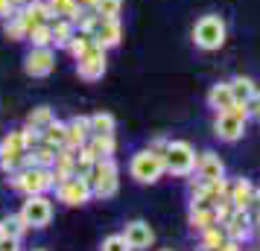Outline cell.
<instances>
[{
    "label": "cell",
    "mask_w": 260,
    "mask_h": 251,
    "mask_svg": "<svg viewBox=\"0 0 260 251\" xmlns=\"http://www.w3.org/2000/svg\"><path fill=\"white\" fill-rule=\"evenodd\" d=\"M9 184H12V190L24 193V196H38V193L53 190L56 178H53V169L47 167H21L9 172Z\"/></svg>",
    "instance_id": "cell-1"
},
{
    "label": "cell",
    "mask_w": 260,
    "mask_h": 251,
    "mask_svg": "<svg viewBox=\"0 0 260 251\" xmlns=\"http://www.w3.org/2000/svg\"><path fill=\"white\" fill-rule=\"evenodd\" d=\"M85 181L91 184V193H94L96 199H111V196L120 190V167H117V161H114V158H103V161H96L94 167L88 169Z\"/></svg>",
    "instance_id": "cell-2"
},
{
    "label": "cell",
    "mask_w": 260,
    "mask_h": 251,
    "mask_svg": "<svg viewBox=\"0 0 260 251\" xmlns=\"http://www.w3.org/2000/svg\"><path fill=\"white\" fill-rule=\"evenodd\" d=\"M246 123H248V108L246 102H234L231 108H225L216 114L213 120V134L225 140V144H237L246 134Z\"/></svg>",
    "instance_id": "cell-3"
},
{
    "label": "cell",
    "mask_w": 260,
    "mask_h": 251,
    "mask_svg": "<svg viewBox=\"0 0 260 251\" xmlns=\"http://www.w3.org/2000/svg\"><path fill=\"white\" fill-rule=\"evenodd\" d=\"M193 44L199 50H208V53H213V50H219L225 44V38H228V26H225V21L219 18V15H202L199 21L193 24Z\"/></svg>",
    "instance_id": "cell-4"
},
{
    "label": "cell",
    "mask_w": 260,
    "mask_h": 251,
    "mask_svg": "<svg viewBox=\"0 0 260 251\" xmlns=\"http://www.w3.org/2000/svg\"><path fill=\"white\" fill-rule=\"evenodd\" d=\"M167 172V164L161 155H155L149 149H141V152H135L129 161V175L138 184H155V181H161Z\"/></svg>",
    "instance_id": "cell-5"
},
{
    "label": "cell",
    "mask_w": 260,
    "mask_h": 251,
    "mask_svg": "<svg viewBox=\"0 0 260 251\" xmlns=\"http://www.w3.org/2000/svg\"><path fill=\"white\" fill-rule=\"evenodd\" d=\"M196 149L187 144V140H170L164 152V164L170 175H178V178H187L196 172Z\"/></svg>",
    "instance_id": "cell-6"
},
{
    "label": "cell",
    "mask_w": 260,
    "mask_h": 251,
    "mask_svg": "<svg viewBox=\"0 0 260 251\" xmlns=\"http://www.w3.org/2000/svg\"><path fill=\"white\" fill-rule=\"evenodd\" d=\"M26 155H29V146H26L24 129L9 132L0 140V169L3 172H15V169L26 167Z\"/></svg>",
    "instance_id": "cell-7"
},
{
    "label": "cell",
    "mask_w": 260,
    "mask_h": 251,
    "mask_svg": "<svg viewBox=\"0 0 260 251\" xmlns=\"http://www.w3.org/2000/svg\"><path fill=\"white\" fill-rule=\"evenodd\" d=\"M91 184L82 178V175H71V178H64L56 184V199L61 204H68V207H82V204L91 202Z\"/></svg>",
    "instance_id": "cell-8"
},
{
    "label": "cell",
    "mask_w": 260,
    "mask_h": 251,
    "mask_svg": "<svg viewBox=\"0 0 260 251\" xmlns=\"http://www.w3.org/2000/svg\"><path fill=\"white\" fill-rule=\"evenodd\" d=\"M24 216V222L29 228H47L53 222V202L47 199V193H38V196H26L24 207L18 210Z\"/></svg>",
    "instance_id": "cell-9"
},
{
    "label": "cell",
    "mask_w": 260,
    "mask_h": 251,
    "mask_svg": "<svg viewBox=\"0 0 260 251\" xmlns=\"http://www.w3.org/2000/svg\"><path fill=\"white\" fill-rule=\"evenodd\" d=\"M91 35H94L96 47H103V50L117 47L120 38H123V26H120V18H103V15H96L94 24H91Z\"/></svg>",
    "instance_id": "cell-10"
},
{
    "label": "cell",
    "mask_w": 260,
    "mask_h": 251,
    "mask_svg": "<svg viewBox=\"0 0 260 251\" xmlns=\"http://www.w3.org/2000/svg\"><path fill=\"white\" fill-rule=\"evenodd\" d=\"M53 67H56V53H53V47H29V53L24 56V70L32 79L50 76Z\"/></svg>",
    "instance_id": "cell-11"
},
{
    "label": "cell",
    "mask_w": 260,
    "mask_h": 251,
    "mask_svg": "<svg viewBox=\"0 0 260 251\" xmlns=\"http://www.w3.org/2000/svg\"><path fill=\"white\" fill-rule=\"evenodd\" d=\"M106 67H108V59H106V50L103 47H94L91 53H85L82 59L76 61V73H79V79H85V82L103 79L106 76Z\"/></svg>",
    "instance_id": "cell-12"
},
{
    "label": "cell",
    "mask_w": 260,
    "mask_h": 251,
    "mask_svg": "<svg viewBox=\"0 0 260 251\" xmlns=\"http://www.w3.org/2000/svg\"><path fill=\"white\" fill-rule=\"evenodd\" d=\"M123 237H126V242L132 245V251H146L155 242V231H152L149 222H143V219H132V222H126Z\"/></svg>",
    "instance_id": "cell-13"
},
{
    "label": "cell",
    "mask_w": 260,
    "mask_h": 251,
    "mask_svg": "<svg viewBox=\"0 0 260 251\" xmlns=\"http://www.w3.org/2000/svg\"><path fill=\"white\" fill-rule=\"evenodd\" d=\"M196 178L202 181H216V178H225V164L222 158L216 155V152H202L199 158H196Z\"/></svg>",
    "instance_id": "cell-14"
},
{
    "label": "cell",
    "mask_w": 260,
    "mask_h": 251,
    "mask_svg": "<svg viewBox=\"0 0 260 251\" xmlns=\"http://www.w3.org/2000/svg\"><path fill=\"white\" fill-rule=\"evenodd\" d=\"M225 234L231 239H237V242H243V239L251 237V231H254V219H251V213L248 210H234V213L228 216V222H225Z\"/></svg>",
    "instance_id": "cell-15"
},
{
    "label": "cell",
    "mask_w": 260,
    "mask_h": 251,
    "mask_svg": "<svg viewBox=\"0 0 260 251\" xmlns=\"http://www.w3.org/2000/svg\"><path fill=\"white\" fill-rule=\"evenodd\" d=\"M254 193H257V187H254L248 178H237L234 184H231L228 202L234 204V210H248L251 202H254Z\"/></svg>",
    "instance_id": "cell-16"
},
{
    "label": "cell",
    "mask_w": 260,
    "mask_h": 251,
    "mask_svg": "<svg viewBox=\"0 0 260 251\" xmlns=\"http://www.w3.org/2000/svg\"><path fill=\"white\" fill-rule=\"evenodd\" d=\"M88 137H91V120L88 117H73L68 120V144L64 146H71V149H82L85 144H88Z\"/></svg>",
    "instance_id": "cell-17"
},
{
    "label": "cell",
    "mask_w": 260,
    "mask_h": 251,
    "mask_svg": "<svg viewBox=\"0 0 260 251\" xmlns=\"http://www.w3.org/2000/svg\"><path fill=\"white\" fill-rule=\"evenodd\" d=\"M85 146H88V152H91L96 161H103V158H114V152H117V140H114V134H91Z\"/></svg>",
    "instance_id": "cell-18"
},
{
    "label": "cell",
    "mask_w": 260,
    "mask_h": 251,
    "mask_svg": "<svg viewBox=\"0 0 260 251\" xmlns=\"http://www.w3.org/2000/svg\"><path fill=\"white\" fill-rule=\"evenodd\" d=\"M234 105V94H231V85L228 82H216L208 91V108H213V114H219L225 108Z\"/></svg>",
    "instance_id": "cell-19"
},
{
    "label": "cell",
    "mask_w": 260,
    "mask_h": 251,
    "mask_svg": "<svg viewBox=\"0 0 260 251\" xmlns=\"http://www.w3.org/2000/svg\"><path fill=\"white\" fill-rule=\"evenodd\" d=\"M190 225L193 231H208V228L219 225V219H216V207H205V204H190Z\"/></svg>",
    "instance_id": "cell-20"
},
{
    "label": "cell",
    "mask_w": 260,
    "mask_h": 251,
    "mask_svg": "<svg viewBox=\"0 0 260 251\" xmlns=\"http://www.w3.org/2000/svg\"><path fill=\"white\" fill-rule=\"evenodd\" d=\"M50 29H53V47H56V50H59V47L64 50L68 44H71V38L76 35V24L68 21V18H53Z\"/></svg>",
    "instance_id": "cell-21"
},
{
    "label": "cell",
    "mask_w": 260,
    "mask_h": 251,
    "mask_svg": "<svg viewBox=\"0 0 260 251\" xmlns=\"http://www.w3.org/2000/svg\"><path fill=\"white\" fill-rule=\"evenodd\" d=\"M96 47V41H94V35L91 32H85V29H76V35L71 38V44H68V53L73 56V61H79L85 56V53H91V50Z\"/></svg>",
    "instance_id": "cell-22"
},
{
    "label": "cell",
    "mask_w": 260,
    "mask_h": 251,
    "mask_svg": "<svg viewBox=\"0 0 260 251\" xmlns=\"http://www.w3.org/2000/svg\"><path fill=\"white\" fill-rule=\"evenodd\" d=\"M41 140L50 146H56V149H61V146L68 144V123H61V120H53L50 126H44L41 129Z\"/></svg>",
    "instance_id": "cell-23"
},
{
    "label": "cell",
    "mask_w": 260,
    "mask_h": 251,
    "mask_svg": "<svg viewBox=\"0 0 260 251\" xmlns=\"http://www.w3.org/2000/svg\"><path fill=\"white\" fill-rule=\"evenodd\" d=\"M26 231H29V225L24 222V216L21 213H6L3 219H0V234H6V237L21 239Z\"/></svg>",
    "instance_id": "cell-24"
},
{
    "label": "cell",
    "mask_w": 260,
    "mask_h": 251,
    "mask_svg": "<svg viewBox=\"0 0 260 251\" xmlns=\"http://www.w3.org/2000/svg\"><path fill=\"white\" fill-rule=\"evenodd\" d=\"M50 12H53V18H68V21H73L76 24V18H79V3L76 0H47Z\"/></svg>",
    "instance_id": "cell-25"
},
{
    "label": "cell",
    "mask_w": 260,
    "mask_h": 251,
    "mask_svg": "<svg viewBox=\"0 0 260 251\" xmlns=\"http://www.w3.org/2000/svg\"><path fill=\"white\" fill-rule=\"evenodd\" d=\"M88 120H91V134H114V129H117V120L108 111H96Z\"/></svg>",
    "instance_id": "cell-26"
},
{
    "label": "cell",
    "mask_w": 260,
    "mask_h": 251,
    "mask_svg": "<svg viewBox=\"0 0 260 251\" xmlns=\"http://www.w3.org/2000/svg\"><path fill=\"white\" fill-rule=\"evenodd\" d=\"M231 94H234V102H246L248 96L257 91V85H254V79H248V76H234L231 79Z\"/></svg>",
    "instance_id": "cell-27"
},
{
    "label": "cell",
    "mask_w": 260,
    "mask_h": 251,
    "mask_svg": "<svg viewBox=\"0 0 260 251\" xmlns=\"http://www.w3.org/2000/svg\"><path fill=\"white\" fill-rule=\"evenodd\" d=\"M56 120V114H53V108L50 105H38V108H32L29 111V117H26V126H32V129H44V126H50Z\"/></svg>",
    "instance_id": "cell-28"
},
{
    "label": "cell",
    "mask_w": 260,
    "mask_h": 251,
    "mask_svg": "<svg viewBox=\"0 0 260 251\" xmlns=\"http://www.w3.org/2000/svg\"><path fill=\"white\" fill-rule=\"evenodd\" d=\"M26 41H29L32 47H53V29H50V24L32 26L29 35H26Z\"/></svg>",
    "instance_id": "cell-29"
},
{
    "label": "cell",
    "mask_w": 260,
    "mask_h": 251,
    "mask_svg": "<svg viewBox=\"0 0 260 251\" xmlns=\"http://www.w3.org/2000/svg\"><path fill=\"white\" fill-rule=\"evenodd\" d=\"M225 237H228V234H225L222 225H213V228H208V231H202V251H213Z\"/></svg>",
    "instance_id": "cell-30"
},
{
    "label": "cell",
    "mask_w": 260,
    "mask_h": 251,
    "mask_svg": "<svg viewBox=\"0 0 260 251\" xmlns=\"http://www.w3.org/2000/svg\"><path fill=\"white\" fill-rule=\"evenodd\" d=\"M3 32H6V38H12V41H26V26H24V21L18 18V12H15L12 18H6Z\"/></svg>",
    "instance_id": "cell-31"
},
{
    "label": "cell",
    "mask_w": 260,
    "mask_h": 251,
    "mask_svg": "<svg viewBox=\"0 0 260 251\" xmlns=\"http://www.w3.org/2000/svg\"><path fill=\"white\" fill-rule=\"evenodd\" d=\"M94 12L103 15V18H120V12H123V0H96Z\"/></svg>",
    "instance_id": "cell-32"
},
{
    "label": "cell",
    "mask_w": 260,
    "mask_h": 251,
    "mask_svg": "<svg viewBox=\"0 0 260 251\" xmlns=\"http://www.w3.org/2000/svg\"><path fill=\"white\" fill-rule=\"evenodd\" d=\"M100 251H132V245L126 242V237H123V234H111V237L103 239Z\"/></svg>",
    "instance_id": "cell-33"
},
{
    "label": "cell",
    "mask_w": 260,
    "mask_h": 251,
    "mask_svg": "<svg viewBox=\"0 0 260 251\" xmlns=\"http://www.w3.org/2000/svg\"><path fill=\"white\" fill-rule=\"evenodd\" d=\"M246 108H248V120H260V91H254L246 99Z\"/></svg>",
    "instance_id": "cell-34"
},
{
    "label": "cell",
    "mask_w": 260,
    "mask_h": 251,
    "mask_svg": "<svg viewBox=\"0 0 260 251\" xmlns=\"http://www.w3.org/2000/svg\"><path fill=\"white\" fill-rule=\"evenodd\" d=\"M0 251H21V239L0 234Z\"/></svg>",
    "instance_id": "cell-35"
},
{
    "label": "cell",
    "mask_w": 260,
    "mask_h": 251,
    "mask_svg": "<svg viewBox=\"0 0 260 251\" xmlns=\"http://www.w3.org/2000/svg\"><path fill=\"white\" fill-rule=\"evenodd\" d=\"M167 146H170V140H167V137H155V140H152L149 146H146V149H149V152H155V155H161V158H164Z\"/></svg>",
    "instance_id": "cell-36"
},
{
    "label": "cell",
    "mask_w": 260,
    "mask_h": 251,
    "mask_svg": "<svg viewBox=\"0 0 260 251\" xmlns=\"http://www.w3.org/2000/svg\"><path fill=\"white\" fill-rule=\"evenodd\" d=\"M15 12H18V9H15V3H12V0H0V21L12 18Z\"/></svg>",
    "instance_id": "cell-37"
},
{
    "label": "cell",
    "mask_w": 260,
    "mask_h": 251,
    "mask_svg": "<svg viewBox=\"0 0 260 251\" xmlns=\"http://www.w3.org/2000/svg\"><path fill=\"white\" fill-rule=\"evenodd\" d=\"M248 213H251V219H254V225H260V190L254 193V202H251V207H248Z\"/></svg>",
    "instance_id": "cell-38"
},
{
    "label": "cell",
    "mask_w": 260,
    "mask_h": 251,
    "mask_svg": "<svg viewBox=\"0 0 260 251\" xmlns=\"http://www.w3.org/2000/svg\"><path fill=\"white\" fill-rule=\"evenodd\" d=\"M213 251H240V242H237V239H231V237H225Z\"/></svg>",
    "instance_id": "cell-39"
},
{
    "label": "cell",
    "mask_w": 260,
    "mask_h": 251,
    "mask_svg": "<svg viewBox=\"0 0 260 251\" xmlns=\"http://www.w3.org/2000/svg\"><path fill=\"white\" fill-rule=\"evenodd\" d=\"M76 3H79V6H91V9H94V3H96V0H76Z\"/></svg>",
    "instance_id": "cell-40"
},
{
    "label": "cell",
    "mask_w": 260,
    "mask_h": 251,
    "mask_svg": "<svg viewBox=\"0 0 260 251\" xmlns=\"http://www.w3.org/2000/svg\"><path fill=\"white\" fill-rule=\"evenodd\" d=\"M15 3V9H21V6H26V0H12Z\"/></svg>",
    "instance_id": "cell-41"
},
{
    "label": "cell",
    "mask_w": 260,
    "mask_h": 251,
    "mask_svg": "<svg viewBox=\"0 0 260 251\" xmlns=\"http://www.w3.org/2000/svg\"><path fill=\"white\" fill-rule=\"evenodd\" d=\"M32 251H41V248H32Z\"/></svg>",
    "instance_id": "cell-42"
},
{
    "label": "cell",
    "mask_w": 260,
    "mask_h": 251,
    "mask_svg": "<svg viewBox=\"0 0 260 251\" xmlns=\"http://www.w3.org/2000/svg\"><path fill=\"white\" fill-rule=\"evenodd\" d=\"M164 251H170V248H164Z\"/></svg>",
    "instance_id": "cell-43"
}]
</instances>
